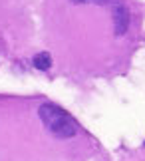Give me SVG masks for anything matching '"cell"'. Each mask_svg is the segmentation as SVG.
I'll return each instance as SVG.
<instances>
[{
  "label": "cell",
  "mask_w": 145,
  "mask_h": 161,
  "mask_svg": "<svg viewBox=\"0 0 145 161\" xmlns=\"http://www.w3.org/2000/svg\"><path fill=\"white\" fill-rule=\"evenodd\" d=\"M40 119L44 121V125L48 127V131L56 135V137H74L78 133V123L74 121V117L70 114H66L62 108L54 106V103H44L38 109Z\"/></svg>",
  "instance_id": "6da1fadb"
},
{
  "label": "cell",
  "mask_w": 145,
  "mask_h": 161,
  "mask_svg": "<svg viewBox=\"0 0 145 161\" xmlns=\"http://www.w3.org/2000/svg\"><path fill=\"white\" fill-rule=\"evenodd\" d=\"M111 4H113L111 12H113V28H115V34L123 36L129 28V10L121 0H113Z\"/></svg>",
  "instance_id": "7a4b0ae2"
},
{
  "label": "cell",
  "mask_w": 145,
  "mask_h": 161,
  "mask_svg": "<svg viewBox=\"0 0 145 161\" xmlns=\"http://www.w3.org/2000/svg\"><path fill=\"white\" fill-rule=\"evenodd\" d=\"M34 66L38 68V70H48L50 66H52V56H50L48 52H40L34 56Z\"/></svg>",
  "instance_id": "3957f363"
},
{
  "label": "cell",
  "mask_w": 145,
  "mask_h": 161,
  "mask_svg": "<svg viewBox=\"0 0 145 161\" xmlns=\"http://www.w3.org/2000/svg\"><path fill=\"white\" fill-rule=\"evenodd\" d=\"M74 4H87V2H93V4H111L113 0H72Z\"/></svg>",
  "instance_id": "277c9868"
}]
</instances>
